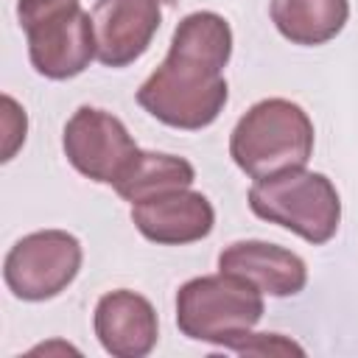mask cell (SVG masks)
<instances>
[{
  "label": "cell",
  "mask_w": 358,
  "mask_h": 358,
  "mask_svg": "<svg viewBox=\"0 0 358 358\" xmlns=\"http://www.w3.org/2000/svg\"><path fill=\"white\" fill-rule=\"evenodd\" d=\"M229 56V22L215 11L187 14L173 31L162 64L140 84L137 103L173 129L196 131L210 126L229 98L224 78Z\"/></svg>",
  "instance_id": "1"
},
{
  "label": "cell",
  "mask_w": 358,
  "mask_h": 358,
  "mask_svg": "<svg viewBox=\"0 0 358 358\" xmlns=\"http://www.w3.org/2000/svg\"><path fill=\"white\" fill-rule=\"evenodd\" d=\"M310 154L313 120L288 98L257 101L241 115L229 134V157L252 179L305 168Z\"/></svg>",
  "instance_id": "2"
},
{
  "label": "cell",
  "mask_w": 358,
  "mask_h": 358,
  "mask_svg": "<svg viewBox=\"0 0 358 358\" xmlns=\"http://www.w3.org/2000/svg\"><path fill=\"white\" fill-rule=\"evenodd\" d=\"M263 319V294L238 274L193 277L176 291V324L182 336L232 350Z\"/></svg>",
  "instance_id": "3"
},
{
  "label": "cell",
  "mask_w": 358,
  "mask_h": 358,
  "mask_svg": "<svg viewBox=\"0 0 358 358\" xmlns=\"http://www.w3.org/2000/svg\"><path fill=\"white\" fill-rule=\"evenodd\" d=\"M249 210L308 243H327L341 224V199L336 185L316 171L291 168L249 187Z\"/></svg>",
  "instance_id": "4"
},
{
  "label": "cell",
  "mask_w": 358,
  "mask_h": 358,
  "mask_svg": "<svg viewBox=\"0 0 358 358\" xmlns=\"http://www.w3.org/2000/svg\"><path fill=\"white\" fill-rule=\"evenodd\" d=\"M81 243L64 229H39L20 238L6 260L3 280L17 299L45 302L59 296L81 268Z\"/></svg>",
  "instance_id": "5"
},
{
  "label": "cell",
  "mask_w": 358,
  "mask_h": 358,
  "mask_svg": "<svg viewBox=\"0 0 358 358\" xmlns=\"http://www.w3.org/2000/svg\"><path fill=\"white\" fill-rule=\"evenodd\" d=\"M62 148L67 162L87 179L101 185H117L140 154L129 129L106 109L78 106L64 123Z\"/></svg>",
  "instance_id": "6"
},
{
  "label": "cell",
  "mask_w": 358,
  "mask_h": 358,
  "mask_svg": "<svg viewBox=\"0 0 358 358\" xmlns=\"http://www.w3.org/2000/svg\"><path fill=\"white\" fill-rule=\"evenodd\" d=\"M25 31L28 56L39 76L64 81L90 67L95 59L92 14L78 6L50 11L31 22Z\"/></svg>",
  "instance_id": "7"
},
{
  "label": "cell",
  "mask_w": 358,
  "mask_h": 358,
  "mask_svg": "<svg viewBox=\"0 0 358 358\" xmlns=\"http://www.w3.org/2000/svg\"><path fill=\"white\" fill-rule=\"evenodd\" d=\"M95 59L106 67L137 62L159 31V0H95L92 6Z\"/></svg>",
  "instance_id": "8"
},
{
  "label": "cell",
  "mask_w": 358,
  "mask_h": 358,
  "mask_svg": "<svg viewBox=\"0 0 358 358\" xmlns=\"http://www.w3.org/2000/svg\"><path fill=\"white\" fill-rule=\"evenodd\" d=\"M131 221L143 238L162 246H182L213 232L215 210L204 193L176 187L131 204Z\"/></svg>",
  "instance_id": "9"
},
{
  "label": "cell",
  "mask_w": 358,
  "mask_h": 358,
  "mask_svg": "<svg viewBox=\"0 0 358 358\" xmlns=\"http://www.w3.org/2000/svg\"><path fill=\"white\" fill-rule=\"evenodd\" d=\"M92 327L101 347L115 358H143L159 338L154 305L129 288L109 291L98 299Z\"/></svg>",
  "instance_id": "10"
},
{
  "label": "cell",
  "mask_w": 358,
  "mask_h": 358,
  "mask_svg": "<svg viewBox=\"0 0 358 358\" xmlns=\"http://www.w3.org/2000/svg\"><path fill=\"white\" fill-rule=\"evenodd\" d=\"M218 271L238 274L268 296H294L308 282L305 260L268 241H235L224 246L218 255Z\"/></svg>",
  "instance_id": "11"
},
{
  "label": "cell",
  "mask_w": 358,
  "mask_h": 358,
  "mask_svg": "<svg viewBox=\"0 0 358 358\" xmlns=\"http://www.w3.org/2000/svg\"><path fill=\"white\" fill-rule=\"evenodd\" d=\"M274 28L294 45H324L341 34L350 17V0H271Z\"/></svg>",
  "instance_id": "12"
},
{
  "label": "cell",
  "mask_w": 358,
  "mask_h": 358,
  "mask_svg": "<svg viewBox=\"0 0 358 358\" xmlns=\"http://www.w3.org/2000/svg\"><path fill=\"white\" fill-rule=\"evenodd\" d=\"M193 179H196V171H193V165L185 157L140 151L134 157L131 168L115 185V193L123 201L137 204V201H143L148 196H157V193H165V190L190 187Z\"/></svg>",
  "instance_id": "13"
},
{
  "label": "cell",
  "mask_w": 358,
  "mask_h": 358,
  "mask_svg": "<svg viewBox=\"0 0 358 358\" xmlns=\"http://www.w3.org/2000/svg\"><path fill=\"white\" fill-rule=\"evenodd\" d=\"M235 352H246V355H285V352H296L302 355V347L277 336V333H246L241 341L232 344Z\"/></svg>",
  "instance_id": "14"
},
{
  "label": "cell",
  "mask_w": 358,
  "mask_h": 358,
  "mask_svg": "<svg viewBox=\"0 0 358 358\" xmlns=\"http://www.w3.org/2000/svg\"><path fill=\"white\" fill-rule=\"evenodd\" d=\"M3 106H6V115H3V123H6V145H3V162H8L17 151V145L25 140V109L17 106L14 98H3Z\"/></svg>",
  "instance_id": "15"
},
{
  "label": "cell",
  "mask_w": 358,
  "mask_h": 358,
  "mask_svg": "<svg viewBox=\"0 0 358 358\" xmlns=\"http://www.w3.org/2000/svg\"><path fill=\"white\" fill-rule=\"evenodd\" d=\"M81 0H17V20L22 28H28L31 22H36L39 17L59 11V8H70L78 6Z\"/></svg>",
  "instance_id": "16"
},
{
  "label": "cell",
  "mask_w": 358,
  "mask_h": 358,
  "mask_svg": "<svg viewBox=\"0 0 358 358\" xmlns=\"http://www.w3.org/2000/svg\"><path fill=\"white\" fill-rule=\"evenodd\" d=\"M159 3H176V0H159Z\"/></svg>",
  "instance_id": "17"
}]
</instances>
